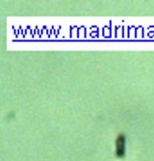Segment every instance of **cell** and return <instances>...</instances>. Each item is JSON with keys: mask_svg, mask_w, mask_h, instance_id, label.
<instances>
[{"mask_svg": "<svg viewBox=\"0 0 154 161\" xmlns=\"http://www.w3.org/2000/svg\"><path fill=\"white\" fill-rule=\"evenodd\" d=\"M116 156L118 158L125 156V136L123 134H119L116 139Z\"/></svg>", "mask_w": 154, "mask_h": 161, "instance_id": "1", "label": "cell"}]
</instances>
